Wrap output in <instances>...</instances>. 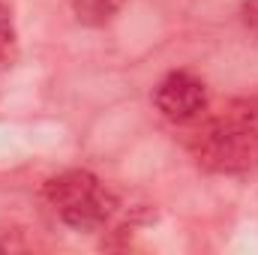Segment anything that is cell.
<instances>
[{"mask_svg": "<svg viewBox=\"0 0 258 255\" xmlns=\"http://www.w3.org/2000/svg\"><path fill=\"white\" fill-rule=\"evenodd\" d=\"M18 63V24L9 0H0V75Z\"/></svg>", "mask_w": 258, "mask_h": 255, "instance_id": "5", "label": "cell"}, {"mask_svg": "<svg viewBox=\"0 0 258 255\" xmlns=\"http://www.w3.org/2000/svg\"><path fill=\"white\" fill-rule=\"evenodd\" d=\"M189 141L195 162L213 174H249L258 171V111L228 108L195 123Z\"/></svg>", "mask_w": 258, "mask_h": 255, "instance_id": "1", "label": "cell"}, {"mask_svg": "<svg viewBox=\"0 0 258 255\" xmlns=\"http://www.w3.org/2000/svg\"><path fill=\"white\" fill-rule=\"evenodd\" d=\"M45 201L72 231H99L117 210V198L93 171L69 168L45 183Z\"/></svg>", "mask_w": 258, "mask_h": 255, "instance_id": "2", "label": "cell"}, {"mask_svg": "<svg viewBox=\"0 0 258 255\" xmlns=\"http://www.w3.org/2000/svg\"><path fill=\"white\" fill-rule=\"evenodd\" d=\"M153 105L168 123L192 126L207 114L210 93L201 75H195L189 69H171L153 87Z\"/></svg>", "mask_w": 258, "mask_h": 255, "instance_id": "3", "label": "cell"}, {"mask_svg": "<svg viewBox=\"0 0 258 255\" xmlns=\"http://www.w3.org/2000/svg\"><path fill=\"white\" fill-rule=\"evenodd\" d=\"M72 15L84 27H105L117 18V12L126 6V0H69Z\"/></svg>", "mask_w": 258, "mask_h": 255, "instance_id": "4", "label": "cell"}, {"mask_svg": "<svg viewBox=\"0 0 258 255\" xmlns=\"http://www.w3.org/2000/svg\"><path fill=\"white\" fill-rule=\"evenodd\" d=\"M240 21H243V27L258 39V0H243V6H240Z\"/></svg>", "mask_w": 258, "mask_h": 255, "instance_id": "6", "label": "cell"}]
</instances>
